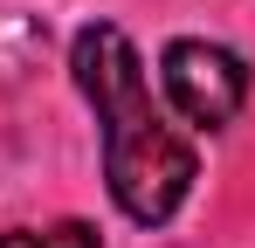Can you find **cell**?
Returning a JSON list of instances; mask_svg holds the SVG:
<instances>
[{
    "instance_id": "obj_1",
    "label": "cell",
    "mask_w": 255,
    "mask_h": 248,
    "mask_svg": "<svg viewBox=\"0 0 255 248\" xmlns=\"http://www.w3.org/2000/svg\"><path fill=\"white\" fill-rule=\"evenodd\" d=\"M69 76L83 90L90 118H97L104 186H111L118 214L138 221V228H166L200 179V152L172 124V111L152 97L138 41L118 21H83L76 41H69Z\"/></svg>"
},
{
    "instance_id": "obj_3",
    "label": "cell",
    "mask_w": 255,
    "mask_h": 248,
    "mask_svg": "<svg viewBox=\"0 0 255 248\" xmlns=\"http://www.w3.org/2000/svg\"><path fill=\"white\" fill-rule=\"evenodd\" d=\"M0 248H104L90 221H55V228H0Z\"/></svg>"
},
{
    "instance_id": "obj_2",
    "label": "cell",
    "mask_w": 255,
    "mask_h": 248,
    "mask_svg": "<svg viewBox=\"0 0 255 248\" xmlns=\"http://www.w3.org/2000/svg\"><path fill=\"white\" fill-rule=\"evenodd\" d=\"M159 97L186 131H228L249 104V62L228 41L172 35L159 48Z\"/></svg>"
}]
</instances>
